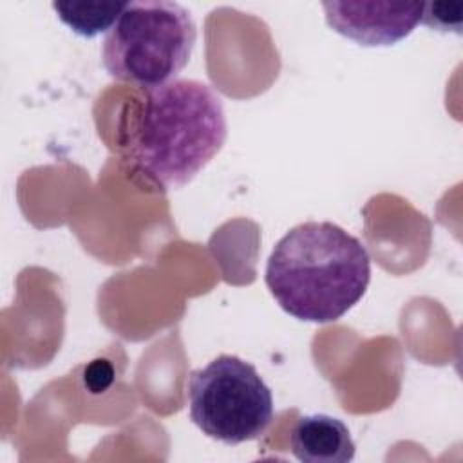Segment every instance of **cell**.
Masks as SVG:
<instances>
[{
    "label": "cell",
    "mask_w": 463,
    "mask_h": 463,
    "mask_svg": "<svg viewBox=\"0 0 463 463\" xmlns=\"http://www.w3.org/2000/svg\"><path fill=\"white\" fill-rule=\"evenodd\" d=\"M228 127L221 96L199 80L148 89L123 143L136 177L168 192L188 184L222 148Z\"/></svg>",
    "instance_id": "1"
},
{
    "label": "cell",
    "mask_w": 463,
    "mask_h": 463,
    "mask_svg": "<svg viewBox=\"0 0 463 463\" xmlns=\"http://www.w3.org/2000/svg\"><path fill=\"white\" fill-rule=\"evenodd\" d=\"M264 279L288 315L327 324L340 320L365 295L371 259L364 242L338 224L307 221L275 244Z\"/></svg>",
    "instance_id": "2"
},
{
    "label": "cell",
    "mask_w": 463,
    "mask_h": 463,
    "mask_svg": "<svg viewBox=\"0 0 463 463\" xmlns=\"http://www.w3.org/2000/svg\"><path fill=\"white\" fill-rule=\"evenodd\" d=\"M195 38V24L181 4L127 2L105 33L103 65L119 81L156 89L177 80L192 56Z\"/></svg>",
    "instance_id": "3"
},
{
    "label": "cell",
    "mask_w": 463,
    "mask_h": 463,
    "mask_svg": "<svg viewBox=\"0 0 463 463\" xmlns=\"http://www.w3.org/2000/svg\"><path fill=\"white\" fill-rule=\"evenodd\" d=\"M188 403L203 434L226 445L257 439L273 420L271 389L251 364L233 354L190 373Z\"/></svg>",
    "instance_id": "4"
},
{
    "label": "cell",
    "mask_w": 463,
    "mask_h": 463,
    "mask_svg": "<svg viewBox=\"0 0 463 463\" xmlns=\"http://www.w3.org/2000/svg\"><path fill=\"white\" fill-rule=\"evenodd\" d=\"M327 25L364 47H387L421 22L420 2H324Z\"/></svg>",
    "instance_id": "5"
},
{
    "label": "cell",
    "mask_w": 463,
    "mask_h": 463,
    "mask_svg": "<svg viewBox=\"0 0 463 463\" xmlns=\"http://www.w3.org/2000/svg\"><path fill=\"white\" fill-rule=\"evenodd\" d=\"M291 454L306 463H347L354 458V441L347 425L329 414H306L289 434Z\"/></svg>",
    "instance_id": "6"
},
{
    "label": "cell",
    "mask_w": 463,
    "mask_h": 463,
    "mask_svg": "<svg viewBox=\"0 0 463 463\" xmlns=\"http://www.w3.org/2000/svg\"><path fill=\"white\" fill-rule=\"evenodd\" d=\"M125 5L127 2H52L56 16L83 38L107 33Z\"/></svg>",
    "instance_id": "7"
},
{
    "label": "cell",
    "mask_w": 463,
    "mask_h": 463,
    "mask_svg": "<svg viewBox=\"0 0 463 463\" xmlns=\"http://www.w3.org/2000/svg\"><path fill=\"white\" fill-rule=\"evenodd\" d=\"M421 22L436 31L461 33V5L452 4H423Z\"/></svg>",
    "instance_id": "8"
}]
</instances>
